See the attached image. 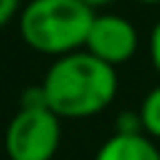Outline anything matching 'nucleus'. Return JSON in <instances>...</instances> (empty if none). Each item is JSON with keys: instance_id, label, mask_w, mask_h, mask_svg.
<instances>
[{"instance_id": "obj_1", "label": "nucleus", "mask_w": 160, "mask_h": 160, "mask_svg": "<svg viewBox=\"0 0 160 160\" xmlns=\"http://www.w3.org/2000/svg\"><path fill=\"white\" fill-rule=\"evenodd\" d=\"M40 91L46 107L53 109L62 120L93 118L118 96V67L96 59L86 48L72 51L48 67Z\"/></svg>"}, {"instance_id": "obj_2", "label": "nucleus", "mask_w": 160, "mask_h": 160, "mask_svg": "<svg viewBox=\"0 0 160 160\" xmlns=\"http://www.w3.org/2000/svg\"><path fill=\"white\" fill-rule=\"evenodd\" d=\"M93 16L83 0H29L19 11V35L32 51L59 59L86 48Z\"/></svg>"}, {"instance_id": "obj_3", "label": "nucleus", "mask_w": 160, "mask_h": 160, "mask_svg": "<svg viewBox=\"0 0 160 160\" xmlns=\"http://www.w3.org/2000/svg\"><path fill=\"white\" fill-rule=\"evenodd\" d=\"M62 144V118L46 107L38 88L35 102H24L6 128L8 160H53Z\"/></svg>"}, {"instance_id": "obj_4", "label": "nucleus", "mask_w": 160, "mask_h": 160, "mask_svg": "<svg viewBox=\"0 0 160 160\" xmlns=\"http://www.w3.org/2000/svg\"><path fill=\"white\" fill-rule=\"evenodd\" d=\"M139 48V32L128 19L118 16V13H96L93 24L88 29L86 51L93 53L96 59L120 67L133 59Z\"/></svg>"}, {"instance_id": "obj_5", "label": "nucleus", "mask_w": 160, "mask_h": 160, "mask_svg": "<svg viewBox=\"0 0 160 160\" xmlns=\"http://www.w3.org/2000/svg\"><path fill=\"white\" fill-rule=\"evenodd\" d=\"M93 160H160V147L144 131L115 133L99 147Z\"/></svg>"}, {"instance_id": "obj_6", "label": "nucleus", "mask_w": 160, "mask_h": 160, "mask_svg": "<svg viewBox=\"0 0 160 160\" xmlns=\"http://www.w3.org/2000/svg\"><path fill=\"white\" fill-rule=\"evenodd\" d=\"M139 118H142L144 133L152 136V139H160V86H155L152 91L142 99Z\"/></svg>"}, {"instance_id": "obj_7", "label": "nucleus", "mask_w": 160, "mask_h": 160, "mask_svg": "<svg viewBox=\"0 0 160 160\" xmlns=\"http://www.w3.org/2000/svg\"><path fill=\"white\" fill-rule=\"evenodd\" d=\"M19 11H22V0H0V29L11 19H16Z\"/></svg>"}, {"instance_id": "obj_8", "label": "nucleus", "mask_w": 160, "mask_h": 160, "mask_svg": "<svg viewBox=\"0 0 160 160\" xmlns=\"http://www.w3.org/2000/svg\"><path fill=\"white\" fill-rule=\"evenodd\" d=\"M149 56H152V64L160 75V22L152 27V35H149Z\"/></svg>"}, {"instance_id": "obj_9", "label": "nucleus", "mask_w": 160, "mask_h": 160, "mask_svg": "<svg viewBox=\"0 0 160 160\" xmlns=\"http://www.w3.org/2000/svg\"><path fill=\"white\" fill-rule=\"evenodd\" d=\"M83 3H88V6H107V3H112V0H83Z\"/></svg>"}, {"instance_id": "obj_10", "label": "nucleus", "mask_w": 160, "mask_h": 160, "mask_svg": "<svg viewBox=\"0 0 160 160\" xmlns=\"http://www.w3.org/2000/svg\"><path fill=\"white\" fill-rule=\"evenodd\" d=\"M136 3H142V6H160V0H136Z\"/></svg>"}]
</instances>
